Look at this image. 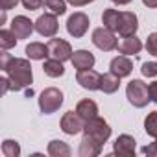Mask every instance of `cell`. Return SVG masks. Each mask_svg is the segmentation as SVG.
I'll return each instance as SVG.
<instances>
[{
    "mask_svg": "<svg viewBox=\"0 0 157 157\" xmlns=\"http://www.w3.org/2000/svg\"><path fill=\"white\" fill-rule=\"evenodd\" d=\"M0 67H2V70H4L6 76L10 78L11 91H22V89H26L28 85H32L33 74H32V65H30L28 59L13 57V56H10V54L4 50Z\"/></svg>",
    "mask_w": 157,
    "mask_h": 157,
    "instance_id": "obj_1",
    "label": "cell"
},
{
    "mask_svg": "<svg viewBox=\"0 0 157 157\" xmlns=\"http://www.w3.org/2000/svg\"><path fill=\"white\" fill-rule=\"evenodd\" d=\"M83 135L104 146L109 140V137H111V128H109L107 120H104L102 117H94V118H91V120L85 122Z\"/></svg>",
    "mask_w": 157,
    "mask_h": 157,
    "instance_id": "obj_2",
    "label": "cell"
},
{
    "mask_svg": "<svg viewBox=\"0 0 157 157\" xmlns=\"http://www.w3.org/2000/svg\"><path fill=\"white\" fill-rule=\"evenodd\" d=\"M126 96H128V102L137 109H142L148 105V102H151L150 93H148V85L142 80H131L126 87Z\"/></svg>",
    "mask_w": 157,
    "mask_h": 157,
    "instance_id": "obj_3",
    "label": "cell"
},
{
    "mask_svg": "<svg viewBox=\"0 0 157 157\" xmlns=\"http://www.w3.org/2000/svg\"><path fill=\"white\" fill-rule=\"evenodd\" d=\"M63 102H65L63 93L57 87H48L39 96V109L44 115H52V113L59 111V107L63 105Z\"/></svg>",
    "mask_w": 157,
    "mask_h": 157,
    "instance_id": "obj_4",
    "label": "cell"
},
{
    "mask_svg": "<svg viewBox=\"0 0 157 157\" xmlns=\"http://www.w3.org/2000/svg\"><path fill=\"white\" fill-rule=\"evenodd\" d=\"M93 44L98 48V50H102V52H113V50H117V46H118V39H117V35H115V32L113 30H109V28H105V26H102V28H96L94 32H93Z\"/></svg>",
    "mask_w": 157,
    "mask_h": 157,
    "instance_id": "obj_5",
    "label": "cell"
},
{
    "mask_svg": "<svg viewBox=\"0 0 157 157\" xmlns=\"http://www.w3.org/2000/svg\"><path fill=\"white\" fill-rule=\"evenodd\" d=\"M89 24H91V21H89V17H87L85 13L76 11V13H72V15L67 19V32H68V35H72L74 39H80V37H83V35L87 33Z\"/></svg>",
    "mask_w": 157,
    "mask_h": 157,
    "instance_id": "obj_6",
    "label": "cell"
},
{
    "mask_svg": "<svg viewBox=\"0 0 157 157\" xmlns=\"http://www.w3.org/2000/svg\"><path fill=\"white\" fill-rule=\"evenodd\" d=\"M48 44V54H50V57H54V59H59V61H68V59H72V46H70V43L68 41H65V39H61V37H50V41L46 43Z\"/></svg>",
    "mask_w": 157,
    "mask_h": 157,
    "instance_id": "obj_7",
    "label": "cell"
},
{
    "mask_svg": "<svg viewBox=\"0 0 157 157\" xmlns=\"http://www.w3.org/2000/svg\"><path fill=\"white\" fill-rule=\"evenodd\" d=\"M61 131L65 135H78L83 131V126H85V120L78 115L76 111H67L63 117H61Z\"/></svg>",
    "mask_w": 157,
    "mask_h": 157,
    "instance_id": "obj_8",
    "label": "cell"
},
{
    "mask_svg": "<svg viewBox=\"0 0 157 157\" xmlns=\"http://www.w3.org/2000/svg\"><path fill=\"white\" fill-rule=\"evenodd\" d=\"M76 82L80 83V87H83L85 91H100L102 74L96 72L94 68L78 70V74H76Z\"/></svg>",
    "mask_w": 157,
    "mask_h": 157,
    "instance_id": "obj_9",
    "label": "cell"
},
{
    "mask_svg": "<svg viewBox=\"0 0 157 157\" xmlns=\"http://www.w3.org/2000/svg\"><path fill=\"white\" fill-rule=\"evenodd\" d=\"M57 30H59L57 15H54V13H44L35 21V32L43 37H56Z\"/></svg>",
    "mask_w": 157,
    "mask_h": 157,
    "instance_id": "obj_10",
    "label": "cell"
},
{
    "mask_svg": "<svg viewBox=\"0 0 157 157\" xmlns=\"http://www.w3.org/2000/svg\"><path fill=\"white\" fill-rule=\"evenodd\" d=\"M135 148H137V142L128 133L118 135L117 140L113 142V153L118 155V157H131V155H135Z\"/></svg>",
    "mask_w": 157,
    "mask_h": 157,
    "instance_id": "obj_11",
    "label": "cell"
},
{
    "mask_svg": "<svg viewBox=\"0 0 157 157\" xmlns=\"http://www.w3.org/2000/svg\"><path fill=\"white\" fill-rule=\"evenodd\" d=\"M35 30V22H32L28 17L24 15H17L11 21V32L15 33L17 39H28Z\"/></svg>",
    "mask_w": 157,
    "mask_h": 157,
    "instance_id": "obj_12",
    "label": "cell"
},
{
    "mask_svg": "<svg viewBox=\"0 0 157 157\" xmlns=\"http://www.w3.org/2000/svg\"><path fill=\"white\" fill-rule=\"evenodd\" d=\"M139 30V19L133 11H122L120 13V26H118V33L122 37L126 35H135Z\"/></svg>",
    "mask_w": 157,
    "mask_h": 157,
    "instance_id": "obj_13",
    "label": "cell"
},
{
    "mask_svg": "<svg viewBox=\"0 0 157 157\" xmlns=\"http://www.w3.org/2000/svg\"><path fill=\"white\" fill-rule=\"evenodd\" d=\"M109 72L117 74L118 78H128L133 72V63L128 56H117L109 63Z\"/></svg>",
    "mask_w": 157,
    "mask_h": 157,
    "instance_id": "obj_14",
    "label": "cell"
},
{
    "mask_svg": "<svg viewBox=\"0 0 157 157\" xmlns=\"http://www.w3.org/2000/svg\"><path fill=\"white\" fill-rule=\"evenodd\" d=\"M117 50L122 54V56H135L142 50V41L137 37V35H126L120 39Z\"/></svg>",
    "mask_w": 157,
    "mask_h": 157,
    "instance_id": "obj_15",
    "label": "cell"
},
{
    "mask_svg": "<svg viewBox=\"0 0 157 157\" xmlns=\"http://www.w3.org/2000/svg\"><path fill=\"white\" fill-rule=\"evenodd\" d=\"M72 67L76 68V70H85V68H93L94 67V63H96V59H94V56L89 52V50H76L74 54H72Z\"/></svg>",
    "mask_w": 157,
    "mask_h": 157,
    "instance_id": "obj_16",
    "label": "cell"
},
{
    "mask_svg": "<svg viewBox=\"0 0 157 157\" xmlns=\"http://www.w3.org/2000/svg\"><path fill=\"white\" fill-rule=\"evenodd\" d=\"M76 113L87 122V120L98 117V105H96L94 100L85 98V100H80V102H78V105H76Z\"/></svg>",
    "mask_w": 157,
    "mask_h": 157,
    "instance_id": "obj_17",
    "label": "cell"
},
{
    "mask_svg": "<svg viewBox=\"0 0 157 157\" xmlns=\"http://www.w3.org/2000/svg\"><path fill=\"white\" fill-rule=\"evenodd\" d=\"M102 144H98V142H94L93 139H89V137H85L83 135V139H82V142H80V150H78V153H80V157H96V155H100L102 153Z\"/></svg>",
    "mask_w": 157,
    "mask_h": 157,
    "instance_id": "obj_18",
    "label": "cell"
},
{
    "mask_svg": "<svg viewBox=\"0 0 157 157\" xmlns=\"http://www.w3.org/2000/svg\"><path fill=\"white\" fill-rule=\"evenodd\" d=\"M120 80L122 78H118L117 74L109 72V74H102V83H100V91L104 94H113L118 91L120 87Z\"/></svg>",
    "mask_w": 157,
    "mask_h": 157,
    "instance_id": "obj_19",
    "label": "cell"
},
{
    "mask_svg": "<svg viewBox=\"0 0 157 157\" xmlns=\"http://www.w3.org/2000/svg\"><path fill=\"white\" fill-rule=\"evenodd\" d=\"M26 56L28 59H33V61H41V59H46L50 54H48V44H43V43H30L26 46Z\"/></svg>",
    "mask_w": 157,
    "mask_h": 157,
    "instance_id": "obj_20",
    "label": "cell"
},
{
    "mask_svg": "<svg viewBox=\"0 0 157 157\" xmlns=\"http://www.w3.org/2000/svg\"><path fill=\"white\" fill-rule=\"evenodd\" d=\"M120 13L122 11H117V10H104L102 13V22L105 28L113 30V32H118V26H120Z\"/></svg>",
    "mask_w": 157,
    "mask_h": 157,
    "instance_id": "obj_21",
    "label": "cell"
},
{
    "mask_svg": "<svg viewBox=\"0 0 157 157\" xmlns=\"http://www.w3.org/2000/svg\"><path fill=\"white\" fill-rule=\"evenodd\" d=\"M43 70H44V74H46V76H50V78H61V76L65 74L63 61L54 59V57H50V59H46V61H44Z\"/></svg>",
    "mask_w": 157,
    "mask_h": 157,
    "instance_id": "obj_22",
    "label": "cell"
},
{
    "mask_svg": "<svg viewBox=\"0 0 157 157\" xmlns=\"http://www.w3.org/2000/svg\"><path fill=\"white\" fill-rule=\"evenodd\" d=\"M46 151H48V155H52V157H68V155L72 153L70 146H68L67 142H63V140H50Z\"/></svg>",
    "mask_w": 157,
    "mask_h": 157,
    "instance_id": "obj_23",
    "label": "cell"
},
{
    "mask_svg": "<svg viewBox=\"0 0 157 157\" xmlns=\"http://www.w3.org/2000/svg\"><path fill=\"white\" fill-rule=\"evenodd\" d=\"M17 37L11 30H0V48L2 50H10L17 44Z\"/></svg>",
    "mask_w": 157,
    "mask_h": 157,
    "instance_id": "obj_24",
    "label": "cell"
},
{
    "mask_svg": "<svg viewBox=\"0 0 157 157\" xmlns=\"http://www.w3.org/2000/svg\"><path fill=\"white\" fill-rule=\"evenodd\" d=\"M67 4L68 2H65V0H44L46 10L54 15H59V17L67 13Z\"/></svg>",
    "mask_w": 157,
    "mask_h": 157,
    "instance_id": "obj_25",
    "label": "cell"
},
{
    "mask_svg": "<svg viewBox=\"0 0 157 157\" xmlns=\"http://www.w3.org/2000/svg\"><path fill=\"white\" fill-rule=\"evenodd\" d=\"M144 131H146L150 137L157 139V111L148 113V117L144 118Z\"/></svg>",
    "mask_w": 157,
    "mask_h": 157,
    "instance_id": "obj_26",
    "label": "cell"
},
{
    "mask_svg": "<svg viewBox=\"0 0 157 157\" xmlns=\"http://www.w3.org/2000/svg\"><path fill=\"white\" fill-rule=\"evenodd\" d=\"M2 153L6 157H19L21 155V146L17 140H11V139H6L2 142Z\"/></svg>",
    "mask_w": 157,
    "mask_h": 157,
    "instance_id": "obj_27",
    "label": "cell"
},
{
    "mask_svg": "<svg viewBox=\"0 0 157 157\" xmlns=\"http://www.w3.org/2000/svg\"><path fill=\"white\" fill-rule=\"evenodd\" d=\"M140 72L146 78H155L157 76V61H146V63H142Z\"/></svg>",
    "mask_w": 157,
    "mask_h": 157,
    "instance_id": "obj_28",
    "label": "cell"
},
{
    "mask_svg": "<svg viewBox=\"0 0 157 157\" xmlns=\"http://www.w3.org/2000/svg\"><path fill=\"white\" fill-rule=\"evenodd\" d=\"M146 50H148V54L157 56V32H153V33H150V35H148V41H146Z\"/></svg>",
    "mask_w": 157,
    "mask_h": 157,
    "instance_id": "obj_29",
    "label": "cell"
},
{
    "mask_svg": "<svg viewBox=\"0 0 157 157\" xmlns=\"http://www.w3.org/2000/svg\"><path fill=\"white\" fill-rule=\"evenodd\" d=\"M21 4L26 10H30V11H35V10H39L44 4V0H21Z\"/></svg>",
    "mask_w": 157,
    "mask_h": 157,
    "instance_id": "obj_30",
    "label": "cell"
},
{
    "mask_svg": "<svg viewBox=\"0 0 157 157\" xmlns=\"http://www.w3.org/2000/svg\"><path fill=\"white\" fill-rule=\"evenodd\" d=\"M17 4H19V0H0V8L4 11H10L13 8H17Z\"/></svg>",
    "mask_w": 157,
    "mask_h": 157,
    "instance_id": "obj_31",
    "label": "cell"
},
{
    "mask_svg": "<svg viewBox=\"0 0 157 157\" xmlns=\"http://www.w3.org/2000/svg\"><path fill=\"white\" fill-rule=\"evenodd\" d=\"M142 151H144L146 155H151V157H157V139H155V142H151L150 146H144V148H142Z\"/></svg>",
    "mask_w": 157,
    "mask_h": 157,
    "instance_id": "obj_32",
    "label": "cell"
},
{
    "mask_svg": "<svg viewBox=\"0 0 157 157\" xmlns=\"http://www.w3.org/2000/svg\"><path fill=\"white\" fill-rule=\"evenodd\" d=\"M148 93H150V100L151 102H157V82H151L148 85Z\"/></svg>",
    "mask_w": 157,
    "mask_h": 157,
    "instance_id": "obj_33",
    "label": "cell"
},
{
    "mask_svg": "<svg viewBox=\"0 0 157 157\" xmlns=\"http://www.w3.org/2000/svg\"><path fill=\"white\" fill-rule=\"evenodd\" d=\"M67 2L70 6H74V8H82V6H87V4L94 2V0H67Z\"/></svg>",
    "mask_w": 157,
    "mask_h": 157,
    "instance_id": "obj_34",
    "label": "cell"
},
{
    "mask_svg": "<svg viewBox=\"0 0 157 157\" xmlns=\"http://www.w3.org/2000/svg\"><path fill=\"white\" fill-rule=\"evenodd\" d=\"M142 4L146 8H150V10H155L157 8V0H142Z\"/></svg>",
    "mask_w": 157,
    "mask_h": 157,
    "instance_id": "obj_35",
    "label": "cell"
},
{
    "mask_svg": "<svg viewBox=\"0 0 157 157\" xmlns=\"http://www.w3.org/2000/svg\"><path fill=\"white\" fill-rule=\"evenodd\" d=\"M113 4H117V6H126V4H129L131 0H111Z\"/></svg>",
    "mask_w": 157,
    "mask_h": 157,
    "instance_id": "obj_36",
    "label": "cell"
}]
</instances>
